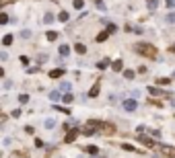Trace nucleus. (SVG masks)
<instances>
[{
    "label": "nucleus",
    "mask_w": 175,
    "mask_h": 158,
    "mask_svg": "<svg viewBox=\"0 0 175 158\" xmlns=\"http://www.w3.org/2000/svg\"><path fill=\"white\" fill-rule=\"evenodd\" d=\"M58 21H60V23H66V21H68V12H66V10H62V12L58 14Z\"/></svg>",
    "instance_id": "13"
},
{
    "label": "nucleus",
    "mask_w": 175,
    "mask_h": 158,
    "mask_svg": "<svg viewBox=\"0 0 175 158\" xmlns=\"http://www.w3.org/2000/svg\"><path fill=\"white\" fill-rule=\"evenodd\" d=\"M159 84H171L169 78H159Z\"/></svg>",
    "instance_id": "32"
},
{
    "label": "nucleus",
    "mask_w": 175,
    "mask_h": 158,
    "mask_svg": "<svg viewBox=\"0 0 175 158\" xmlns=\"http://www.w3.org/2000/svg\"><path fill=\"white\" fill-rule=\"evenodd\" d=\"M2 43L4 45H12V35H4L2 37Z\"/></svg>",
    "instance_id": "20"
},
{
    "label": "nucleus",
    "mask_w": 175,
    "mask_h": 158,
    "mask_svg": "<svg viewBox=\"0 0 175 158\" xmlns=\"http://www.w3.org/2000/svg\"><path fill=\"white\" fill-rule=\"evenodd\" d=\"M74 49H76V54H86V47H84L82 43H76V47H74Z\"/></svg>",
    "instance_id": "17"
},
{
    "label": "nucleus",
    "mask_w": 175,
    "mask_h": 158,
    "mask_svg": "<svg viewBox=\"0 0 175 158\" xmlns=\"http://www.w3.org/2000/svg\"><path fill=\"white\" fill-rule=\"evenodd\" d=\"M138 142H142V144H144V146H148V148L155 146V142H152L150 138H144V135H138Z\"/></svg>",
    "instance_id": "5"
},
{
    "label": "nucleus",
    "mask_w": 175,
    "mask_h": 158,
    "mask_svg": "<svg viewBox=\"0 0 175 158\" xmlns=\"http://www.w3.org/2000/svg\"><path fill=\"white\" fill-rule=\"evenodd\" d=\"M43 23H46V25L54 23V14H52V12H46V14H43Z\"/></svg>",
    "instance_id": "10"
},
{
    "label": "nucleus",
    "mask_w": 175,
    "mask_h": 158,
    "mask_svg": "<svg viewBox=\"0 0 175 158\" xmlns=\"http://www.w3.org/2000/svg\"><path fill=\"white\" fill-rule=\"evenodd\" d=\"M19 103H21V105H27V103H29V95H21V97H19Z\"/></svg>",
    "instance_id": "21"
},
{
    "label": "nucleus",
    "mask_w": 175,
    "mask_h": 158,
    "mask_svg": "<svg viewBox=\"0 0 175 158\" xmlns=\"http://www.w3.org/2000/svg\"><path fill=\"white\" fill-rule=\"evenodd\" d=\"M116 29H118V27H116V25H107V31H109V33H113V31H116Z\"/></svg>",
    "instance_id": "33"
},
{
    "label": "nucleus",
    "mask_w": 175,
    "mask_h": 158,
    "mask_svg": "<svg viewBox=\"0 0 175 158\" xmlns=\"http://www.w3.org/2000/svg\"><path fill=\"white\" fill-rule=\"evenodd\" d=\"M124 109L132 113V111H136V109H138V103H136L134 99H126V101H124Z\"/></svg>",
    "instance_id": "2"
},
{
    "label": "nucleus",
    "mask_w": 175,
    "mask_h": 158,
    "mask_svg": "<svg viewBox=\"0 0 175 158\" xmlns=\"http://www.w3.org/2000/svg\"><path fill=\"white\" fill-rule=\"evenodd\" d=\"M8 23V14L6 12H0V25H6Z\"/></svg>",
    "instance_id": "18"
},
{
    "label": "nucleus",
    "mask_w": 175,
    "mask_h": 158,
    "mask_svg": "<svg viewBox=\"0 0 175 158\" xmlns=\"http://www.w3.org/2000/svg\"><path fill=\"white\" fill-rule=\"evenodd\" d=\"M95 4H97V8H99V10H105V4H103V0H95Z\"/></svg>",
    "instance_id": "30"
},
{
    "label": "nucleus",
    "mask_w": 175,
    "mask_h": 158,
    "mask_svg": "<svg viewBox=\"0 0 175 158\" xmlns=\"http://www.w3.org/2000/svg\"><path fill=\"white\" fill-rule=\"evenodd\" d=\"M97 95H99V84H95V86L89 90V97H91V99H93V97H97Z\"/></svg>",
    "instance_id": "14"
},
{
    "label": "nucleus",
    "mask_w": 175,
    "mask_h": 158,
    "mask_svg": "<svg viewBox=\"0 0 175 158\" xmlns=\"http://www.w3.org/2000/svg\"><path fill=\"white\" fill-rule=\"evenodd\" d=\"M165 4H167V8H173L175 6V0H165Z\"/></svg>",
    "instance_id": "31"
},
{
    "label": "nucleus",
    "mask_w": 175,
    "mask_h": 158,
    "mask_svg": "<svg viewBox=\"0 0 175 158\" xmlns=\"http://www.w3.org/2000/svg\"><path fill=\"white\" fill-rule=\"evenodd\" d=\"M6 58H8V56H6L4 52H0V60H6Z\"/></svg>",
    "instance_id": "34"
},
{
    "label": "nucleus",
    "mask_w": 175,
    "mask_h": 158,
    "mask_svg": "<svg viewBox=\"0 0 175 158\" xmlns=\"http://www.w3.org/2000/svg\"><path fill=\"white\" fill-rule=\"evenodd\" d=\"M173 52H175V45H173Z\"/></svg>",
    "instance_id": "36"
},
{
    "label": "nucleus",
    "mask_w": 175,
    "mask_h": 158,
    "mask_svg": "<svg viewBox=\"0 0 175 158\" xmlns=\"http://www.w3.org/2000/svg\"><path fill=\"white\" fill-rule=\"evenodd\" d=\"M68 54H70V47H68V45H66V43L60 45V56H68Z\"/></svg>",
    "instance_id": "11"
},
{
    "label": "nucleus",
    "mask_w": 175,
    "mask_h": 158,
    "mask_svg": "<svg viewBox=\"0 0 175 158\" xmlns=\"http://www.w3.org/2000/svg\"><path fill=\"white\" fill-rule=\"evenodd\" d=\"M46 37H48V41H56V39H58V33H56V31H48Z\"/></svg>",
    "instance_id": "12"
},
{
    "label": "nucleus",
    "mask_w": 175,
    "mask_h": 158,
    "mask_svg": "<svg viewBox=\"0 0 175 158\" xmlns=\"http://www.w3.org/2000/svg\"><path fill=\"white\" fill-rule=\"evenodd\" d=\"M64 72H66V70H64V68H58V70H52L50 72V78H60Z\"/></svg>",
    "instance_id": "6"
},
{
    "label": "nucleus",
    "mask_w": 175,
    "mask_h": 158,
    "mask_svg": "<svg viewBox=\"0 0 175 158\" xmlns=\"http://www.w3.org/2000/svg\"><path fill=\"white\" fill-rule=\"evenodd\" d=\"M62 101H64V103H72V95H70V93H66V95L62 97Z\"/></svg>",
    "instance_id": "26"
},
{
    "label": "nucleus",
    "mask_w": 175,
    "mask_h": 158,
    "mask_svg": "<svg viewBox=\"0 0 175 158\" xmlns=\"http://www.w3.org/2000/svg\"><path fill=\"white\" fill-rule=\"evenodd\" d=\"M146 4H148V8H150V10H155V8L159 6V0H146Z\"/></svg>",
    "instance_id": "15"
},
{
    "label": "nucleus",
    "mask_w": 175,
    "mask_h": 158,
    "mask_svg": "<svg viewBox=\"0 0 175 158\" xmlns=\"http://www.w3.org/2000/svg\"><path fill=\"white\" fill-rule=\"evenodd\" d=\"M107 37H109V31H103V33H99V35H97V41L101 43V41H105Z\"/></svg>",
    "instance_id": "16"
},
{
    "label": "nucleus",
    "mask_w": 175,
    "mask_h": 158,
    "mask_svg": "<svg viewBox=\"0 0 175 158\" xmlns=\"http://www.w3.org/2000/svg\"><path fill=\"white\" fill-rule=\"evenodd\" d=\"M167 23H171V25L175 23V12H169V14H167Z\"/></svg>",
    "instance_id": "27"
},
{
    "label": "nucleus",
    "mask_w": 175,
    "mask_h": 158,
    "mask_svg": "<svg viewBox=\"0 0 175 158\" xmlns=\"http://www.w3.org/2000/svg\"><path fill=\"white\" fill-rule=\"evenodd\" d=\"M76 138H78V129H70V131H68V135L64 138V142H66V144H72Z\"/></svg>",
    "instance_id": "3"
},
{
    "label": "nucleus",
    "mask_w": 175,
    "mask_h": 158,
    "mask_svg": "<svg viewBox=\"0 0 175 158\" xmlns=\"http://www.w3.org/2000/svg\"><path fill=\"white\" fill-rule=\"evenodd\" d=\"M0 76H4V68H0Z\"/></svg>",
    "instance_id": "35"
},
{
    "label": "nucleus",
    "mask_w": 175,
    "mask_h": 158,
    "mask_svg": "<svg viewBox=\"0 0 175 158\" xmlns=\"http://www.w3.org/2000/svg\"><path fill=\"white\" fill-rule=\"evenodd\" d=\"M46 127H48V129L56 127V121H54V119H48V121H46Z\"/></svg>",
    "instance_id": "28"
},
{
    "label": "nucleus",
    "mask_w": 175,
    "mask_h": 158,
    "mask_svg": "<svg viewBox=\"0 0 175 158\" xmlns=\"http://www.w3.org/2000/svg\"><path fill=\"white\" fill-rule=\"evenodd\" d=\"M134 52L140 54V56H146V58H155L157 56V49L152 47L150 43H136L134 45Z\"/></svg>",
    "instance_id": "1"
},
{
    "label": "nucleus",
    "mask_w": 175,
    "mask_h": 158,
    "mask_svg": "<svg viewBox=\"0 0 175 158\" xmlns=\"http://www.w3.org/2000/svg\"><path fill=\"white\" fill-rule=\"evenodd\" d=\"M82 6H84V2H82V0H74V8H78V10H80Z\"/></svg>",
    "instance_id": "29"
},
{
    "label": "nucleus",
    "mask_w": 175,
    "mask_h": 158,
    "mask_svg": "<svg viewBox=\"0 0 175 158\" xmlns=\"http://www.w3.org/2000/svg\"><path fill=\"white\" fill-rule=\"evenodd\" d=\"M124 76H126L128 80H132V78H134V70H126V72H124Z\"/></svg>",
    "instance_id": "25"
},
{
    "label": "nucleus",
    "mask_w": 175,
    "mask_h": 158,
    "mask_svg": "<svg viewBox=\"0 0 175 158\" xmlns=\"http://www.w3.org/2000/svg\"><path fill=\"white\" fill-rule=\"evenodd\" d=\"M84 152H86V154H91V156H95V154L99 152V148H97V146H86V148H84Z\"/></svg>",
    "instance_id": "9"
},
{
    "label": "nucleus",
    "mask_w": 175,
    "mask_h": 158,
    "mask_svg": "<svg viewBox=\"0 0 175 158\" xmlns=\"http://www.w3.org/2000/svg\"><path fill=\"white\" fill-rule=\"evenodd\" d=\"M163 154L173 158V156H175V148H171V146H163Z\"/></svg>",
    "instance_id": "7"
},
{
    "label": "nucleus",
    "mask_w": 175,
    "mask_h": 158,
    "mask_svg": "<svg viewBox=\"0 0 175 158\" xmlns=\"http://www.w3.org/2000/svg\"><path fill=\"white\" fill-rule=\"evenodd\" d=\"M111 68H113V70H116V72H120V70H122V68H124V62H122V60H116V62L111 64Z\"/></svg>",
    "instance_id": "8"
},
{
    "label": "nucleus",
    "mask_w": 175,
    "mask_h": 158,
    "mask_svg": "<svg viewBox=\"0 0 175 158\" xmlns=\"http://www.w3.org/2000/svg\"><path fill=\"white\" fill-rule=\"evenodd\" d=\"M70 86H72L70 82H62V84H60V88L64 90V93H70Z\"/></svg>",
    "instance_id": "19"
},
{
    "label": "nucleus",
    "mask_w": 175,
    "mask_h": 158,
    "mask_svg": "<svg viewBox=\"0 0 175 158\" xmlns=\"http://www.w3.org/2000/svg\"><path fill=\"white\" fill-rule=\"evenodd\" d=\"M148 93H150V95H155V97H163V95H165V90H161V88H157V86H148Z\"/></svg>",
    "instance_id": "4"
},
{
    "label": "nucleus",
    "mask_w": 175,
    "mask_h": 158,
    "mask_svg": "<svg viewBox=\"0 0 175 158\" xmlns=\"http://www.w3.org/2000/svg\"><path fill=\"white\" fill-rule=\"evenodd\" d=\"M122 148H124V150H128V152H138L134 146H130V144H122Z\"/></svg>",
    "instance_id": "23"
},
{
    "label": "nucleus",
    "mask_w": 175,
    "mask_h": 158,
    "mask_svg": "<svg viewBox=\"0 0 175 158\" xmlns=\"http://www.w3.org/2000/svg\"><path fill=\"white\" fill-rule=\"evenodd\" d=\"M107 66H109V60H103V62H99V64H97L99 70H103V68H107Z\"/></svg>",
    "instance_id": "24"
},
{
    "label": "nucleus",
    "mask_w": 175,
    "mask_h": 158,
    "mask_svg": "<svg viewBox=\"0 0 175 158\" xmlns=\"http://www.w3.org/2000/svg\"><path fill=\"white\" fill-rule=\"evenodd\" d=\"M50 99H52V101H58V99H60V90H52V93H50Z\"/></svg>",
    "instance_id": "22"
}]
</instances>
